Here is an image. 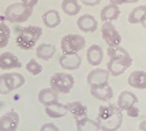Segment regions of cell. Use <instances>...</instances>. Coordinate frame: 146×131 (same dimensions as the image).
Returning a JSON list of instances; mask_svg holds the SVG:
<instances>
[{"label": "cell", "instance_id": "obj_4", "mask_svg": "<svg viewBox=\"0 0 146 131\" xmlns=\"http://www.w3.org/2000/svg\"><path fill=\"white\" fill-rule=\"evenodd\" d=\"M74 76L70 75L68 72H55L49 79V85L51 87L62 94H67L71 92V89L74 87Z\"/></svg>", "mask_w": 146, "mask_h": 131}, {"label": "cell", "instance_id": "obj_21", "mask_svg": "<svg viewBox=\"0 0 146 131\" xmlns=\"http://www.w3.org/2000/svg\"><path fill=\"white\" fill-rule=\"evenodd\" d=\"M66 108H67V112H70L75 120L79 118H83V116H88V106L82 104L81 101L68 102V104H66Z\"/></svg>", "mask_w": 146, "mask_h": 131}, {"label": "cell", "instance_id": "obj_10", "mask_svg": "<svg viewBox=\"0 0 146 131\" xmlns=\"http://www.w3.org/2000/svg\"><path fill=\"white\" fill-rule=\"evenodd\" d=\"M19 126V113L8 111L0 118V131H17Z\"/></svg>", "mask_w": 146, "mask_h": 131}, {"label": "cell", "instance_id": "obj_15", "mask_svg": "<svg viewBox=\"0 0 146 131\" xmlns=\"http://www.w3.org/2000/svg\"><path fill=\"white\" fill-rule=\"evenodd\" d=\"M102 57H104V52H102L101 47L98 44L90 45L88 52H86V59H88V63L90 66H100L102 62Z\"/></svg>", "mask_w": 146, "mask_h": 131}, {"label": "cell", "instance_id": "obj_28", "mask_svg": "<svg viewBox=\"0 0 146 131\" xmlns=\"http://www.w3.org/2000/svg\"><path fill=\"white\" fill-rule=\"evenodd\" d=\"M25 68L29 74L34 75V76H37V75H40L42 72V66H41L36 59H30V60L25 64Z\"/></svg>", "mask_w": 146, "mask_h": 131}, {"label": "cell", "instance_id": "obj_26", "mask_svg": "<svg viewBox=\"0 0 146 131\" xmlns=\"http://www.w3.org/2000/svg\"><path fill=\"white\" fill-rule=\"evenodd\" d=\"M146 15V6H138L135 7L131 13L128 14V22L131 25H137L141 23V21L145 18Z\"/></svg>", "mask_w": 146, "mask_h": 131}, {"label": "cell", "instance_id": "obj_34", "mask_svg": "<svg viewBox=\"0 0 146 131\" xmlns=\"http://www.w3.org/2000/svg\"><path fill=\"white\" fill-rule=\"evenodd\" d=\"M81 3L85 6H97L101 3V0H81Z\"/></svg>", "mask_w": 146, "mask_h": 131}, {"label": "cell", "instance_id": "obj_6", "mask_svg": "<svg viewBox=\"0 0 146 131\" xmlns=\"http://www.w3.org/2000/svg\"><path fill=\"white\" fill-rule=\"evenodd\" d=\"M101 36L102 40L108 44L109 48L120 47L121 44V36L117 31V29L113 26L112 22H104L101 26Z\"/></svg>", "mask_w": 146, "mask_h": 131}, {"label": "cell", "instance_id": "obj_37", "mask_svg": "<svg viewBox=\"0 0 146 131\" xmlns=\"http://www.w3.org/2000/svg\"><path fill=\"white\" fill-rule=\"evenodd\" d=\"M139 0H123V4H131V3H138Z\"/></svg>", "mask_w": 146, "mask_h": 131}, {"label": "cell", "instance_id": "obj_27", "mask_svg": "<svg viewBox=\"0 0 146 131\" xmlns=\"http://www.w3.org/2000/svg\"><path fill=\"white\" fill-rule=\"evenodd\" d=\"M10 37H11L10 27H8L4 22H0V49H1V48H6L7 45H8Z\"/></svg>", "mask_w": 146, "mask_h": 131}, {"label": "cell", "instance_id": "obj_24", "mask_svg": "<svg viewBox=\"0 0 146 131\" xmlns=\"http://www.w3.org/2000/svg\"><path fill=\"white\" fill-rule=\"evenodd\" d=\"M42 22H44V25L46 27L55 29V27L60 25L62 18H60V14L57 13L56 10H49V11L42 14Z\"/></svg>", "mask_w": 146, "mask_h": 131}, {"label": "cell", "instance_id": "obj_20", "mask_svg": "<svg viewBox=\"0 0 146 131\" xmlns=\"http://www.w3.org/2000/svg\"><path fill=\"white\" fill-rule=\"evenodd\" d=\"M59 100V93L55 92L52 87H46V89H41L38 92V101L42 105H49L53 102H57Z\"/></svg>", "mask_w": 146, "mask_h": 131}, {"label": "cell", "instance_id": "obj_30", "mask_svg": "<svg viewBox=\"0 0 146 131\" xmlns=\"http://www.w3.org/2000/svg\"><path fill=\"white\" fill-rule=\"evenodd\" d=\"M126 112H127V115L130 116V118H138V116H139V109L137 108V105L130 106Z\"/></svg>", "mask_w": 146, "mask_h": 131}, {"label": "cell", "instance_id": "obj_19", "mask_svg": "<svg viewBox=\"0 0 146 131\" xmlns=\"http://www.w3.org/2000/svg\"><path fill=\"white\" fill-rule=\"evenodd\" d=\"M45 113L46 116H49L52 119H59V118H64L67 115V108L64 104L62 102H53V104H49V105H45Z\"/></svg>", "mask_w": 146, "mask_h": 131}, {"label": "cell", "instance_id": "obj_32", "mask_svg": "<svg viewBox=\"0 0 146 131\" xmlns=\"http://www.w3.org/2000/svg\"><path fill=\"white\" fill-rule=\"evenodd\" d=\"M40 131H59V128L53 123H45V124L41 126V130Z\"/></svg>", "mask_w": 146, "mask_h": 131}, {"label": "cell", "instance_id": "obj_2", "mask_svg": "<svg viewBox=\"0 0 146 131\" xmlns=\"http://www.w3.org/2000/svg\"><path fill=\"white\" fill-rule=\"evenodd\" d=\"M41 34H42V29L40 26H26L23 29H19L15 43L23 51L33 49L41 37Z\"/></svg>", "mask_w": 146, "mask_h": 131}, {"label": "cell", "instance_id": "obj_17", "mask_svg": "<svg viewBox=\"0 0 146 131\" xmlns=\"http://www.w3.org/2000/svg\"><path fill=\"white\" fill-rule=\"evenodd\" d=\"M128 85L135 89H146V71L137 70L128 75Z\"/></svg>", "mask_w": 146, "mask_h": 131}, {"label": "cell", "instance_id": "obj_25", "mask_svg": "<svg viewBox=\"0 0 146 131\" xmlns=\"http://www.w3.org/2000/svg\"><path fill=\"white\" fill-rule=\"evenodd\" d=\"M62 10L67 15L74 17L76 14H79V11H81V3L78 0H63L62 1Z\"/></svg>", "mask_w": 146, "mask_h": 131}, {"label": "cell", "instance_id": "obj_8", "mask_svg": "<svg viewBox=\"0 0 146 131\" xmlns=\"http://www.w3.org/2000/svg\"><path fill=\"white\" fill-rule=\"evenodd\" d=\"M109 72L104 68H94L92 70L89 74H88V78H86V82L89 83L90 87H97V86H105L108 85L109 81Z\"/></svg>", "mask_w": 146, "mask_h": 131}, {"label": "cell", "instance_id": "obj_14", "mask_svg": "<svg viewBox=\"0 0 146 131\" xmlns=\"http://www.w3.org/2000/svg\"><path fill=\"white\" fill-rule=\"evenodd\" d=\"M22 67V63L18 57L11 52H3L0 55V68L1 70H14Z\"/></svg>", "mask_w": 146, "mask_h": 131}, {"label": "cell", "instance_id": "obj_1", "mask_svg": "<svg viewBox=\"0 0 146 131\" xmlns=\"http://www.w3.org/2000/svg\"><path fill=\"white\" fill-rule=\"evenodd\" d=\"M96 123L101 131H117L123 124V112L113 104L102 105L98 108Z\"/></svg>", "mask_w": 146, "mask_h": 131}, {"label": "cell", "instance_id": "obj_16", "mask_svg": "<svg viewBox=\"0 0 146 131\" xmlns=\"http://www.w3.org/2000/svg\"><path fill=\"white\" fill-rule=\"evenodd\" d=\"M55 53H56V47L53 44H40L36 48V57L40 60H45V62L51 60Z\"/></svg>", "mask_w": 146, "mask_h": 131}, {"label": "cell", "instance_id": "obj_18", "mask_svg": "<svg viewBox=\"0 0 146 131\" xmlns=\"http://www.w3.org/2000/svg\"><path fill=\"white\" fill-rule=\"evenodd\" d=\"M90 94L100 101H109L113 97V89L105 85V86H97V87H90Z\"/></svg>", "mask_w": 146, "mask_h": 131}, {"label": "cell", "instance_id": "obj_3", "mask_svg": "<svg viewBox=\"0 0 146 131\" xmlns=\"http://www.w3.org/2000/svg\"><path fill=\"white\" fill-rule=\"evenodd\" d=\"M30 8H27L25 4H22L21 1L19 3H13L6 8V13H4V19L11 22V23H22L26 22L27 19L30 18L32 15Z\"/></svg>", "mask_w": 146, "mask_h": 131}, {"label": "cell", "instance_id": "obj_9", "mask_svg": "<svg viewBox=\"0 0 146 131\" xmlns=\"http://www.w3.org/2000/svg\"><path fill=\"white\" fill-rule=\"evenodd\" d=\"M59 64L62 68L67 70V71H74L81 67L82 59H81V55H78V52H68V53H63L60 56Z\"/></svg>", "mask_w": 146, "mask_h": 131}, {"label": "cell", "instance_id": "obj_11", "mask_svg": "<svg viewBox=\"0 0 146 131\" xmlns=\"http://www.w3.org/2000/svg\"><path fill=\"white\" fill-rule=\"evenodd\" d=\"M76 26L82 33H94L98 27V23L93 15L89 14H83L79 17V19L76 21Z\"/></svg>", "mask_w": 146, "mask_h": 131}, {"label": "cell", "instance_id": "obj_7", "mask_svg": "<svg viewBox=\"0 0 146 131\" xmlns=\"http://www.w3.org/2000/svg\"><path fill=\"white\" fill-rule=\"evenodd\" d=\"M131 64H133V57L130 55L126 57H120V59H109L108 64H107V71L112 76H120L126 70L130 68Z\"/></svg>", "mask_w": 146, "mask_h": 131}, {"label": "cell", "instance_id": "obj_29", "mask_svg": "<svg viewBox=\"0 0 146 131\" xmlns=\"http://www.w3.org/2000/svg\"><path fill=\"white\" fill-rule=\"evenodd\" d=\"M107 53H108L109 59H120V57H126L130 55L128 51L121 48V47H115V48H109L108 47V52Z\"/></svg>", "mask_w": 146, "mask_h": 131}, {"label": "cell", "instance_id": "obj_13", "mask_svg": "<svg viewBox=\"0 0 146 131\" xmlns=\"http://www.w3.org/2000/svg\"><path fill=\"white\" fill-rule=\"evenodd\" d=\"M3 79H4L10 92L22 87L26 82L25 76L22 74H19V72H7V74H3Z\"/></svg>", "mask_w": 146, "mask_h": 131}, {"label": "cell", "instance_id": "obj_35", "mask_svg": "<svg viewBox=\"0 0 146 131\" xmlns=\"http://www.w3.org/2000/svg\"><path fill=\"white\" fill-rule=\"evenodd\" d=\"M109 4H115V6H119V4H123V0H108Z\"/></svg>", "mask_w": 146, "mask_h": 131}, {"label": "cell", "instance_id": "obj_36", "mask_svg": "<svg viewBox=\"0 0 146 131\" xmlns=\"http://www.w3.org/2000/svg\"><path fill=\"white\" fill-rule=\"evenodd\" d=\"M139 130L141 131H146V120H142L139 123Z\"/></svg>", "mask_w": 146, "mask_h": 131}, {"label": "cell", "instance_id": "obj_38", "mask_svg": "<svg viewBox=\"0 0 146 131\" xmlns=\"http://www.w3.org/2000/svg\"><path fill=\"white\" fill-rule=\"evenodd\" d=\"M141 25H142V27H143V29H146V15H145V18L141 21Z\"/></svg>", "mask_w": 146, "mask_h": 131}, {"label": "cell", "instance_id": "obj_22", "mask_svg": "<svg viewBox=\"0 0 146 131\" xmlns=\"http://www.w3.org/2000/svg\"><path fill=\"white\" fill-rule=\"evenodd\" d=\"M120 15V10H119V6H115V4H108L105 6L101 10L100 13V18H101L102 22H113L119 18Z\"/></svg>", "mask_w": 146, "mask_h": 131}, {"label": "cell", "instance_id": "obj_31", "mask_svg": "<svg viewBox=\"0 0 146 131\" xmlns=\"http://www.w3.org/2000/svg\"><path fill=\"white\" fill-rule=\"evenodd\" d=\"M8 93H11V92L8 90L6 82H4V79H3V75H0V94L6 96V94H8Z\"/></svg>", "mask_w": 146, "mask_h": 131}, {"label": "cell", "instance_id": "obj_12", "mask_svg": "<svg viewBox=\"0 0 146 131\" xmlns=\"http://www.w3.org/2000/svg\"><path fill=\"white\" fill-rule=\"evenodd\" d=\"M138 104V97L137 94H134L133 92L130 90H124L119 94V98H117V108L120 109L121 112L123 111H127L130 106L137 105Z\"/></svg>", "mask_w": 146, "mask_h": 131}, {"label": "cell", "instance_id": "obj_33", "mask_svg": "<svg viewBox=\"0 0 146 131\" xmlns=\"http://www.w3.org/2000/svg\"><path fill=\"white\" fill-rule=\"evenodd\" d=\"M22 4H25L27 8H30V10H33V7L34 6H37V3H38V0H22L21 1Z\"/></svg>", "mask_w": 146, "mask_h": 131}, {"label": "cell", "instance_id": "obj_23", "mask_svg": "<svg viewBox=\"0 0 146 131\" xmlns=\"http://www.w3.org/2000/svg\"><path fill=\"white\" fill-rule=\"evenodd\" d=\"M76 131H101L98 124L96 123V120H92L88 116H83L75 120Z\"/></svg>", "mask_w": 146, "mask_h": 131}, {"label": "cell", "instance_id": "obj_5", "mask_svg": "<svg viewBox=\"0 0 146 131\" xmlns=\"http://www.w3.org/2000/svg\"><path fill=\"white\" fill-rule=\"evenodd\" d=\"M85 45H86V40L81 34H66L60 41V48L63 53L79 52L85 48Z\"/></svg>", "mask_w": 146, "mask_h": 131}]
</instances>
